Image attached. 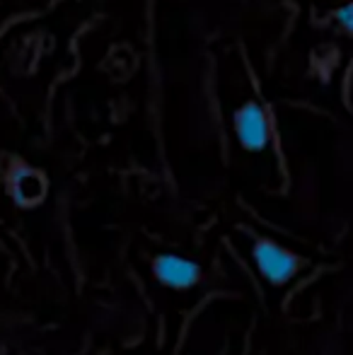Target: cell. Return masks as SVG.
<instances>
[{"label":"cell","instance_id":"obj_1","mask_svg":"<svg viewBox=\"0 0 353 355\" xmlns=\"http://www.w3.org/2000/svg\"><path fill=\"white\" fill-rule=\"evenodd\" d=\"M252 254H255V261H257V266H259L261 276L271 285H286L302 266H305V261H302L298 254L288 252L286 247H281V244L271 242V239H264V237L255 239Z\"/></svg>","mask_w":353,"mask_h":355},{"label":"cell","instance_id":"obj_2","mask_svg":"<svg viewBox=\"0 0 353 355\" xmlns=\"http://www.w3.org/2000/svg\"><path fill=\"white\" fill-rule=\"evenodd\" d=\"M237 141L250 153H259L271 141V121L259 102H247L235 112Z\"/></svg>","mask_w":353,"mask_h":355},{"label":"cell","instance_id":"obj_3","mask_svg":"<svg viewBox=\"0 0 353 355\" xmlns=\"http://www.w3.org/2000/svg\"><path fill=\"white\" fill-rule=\"evenodd\" d=\"M153 273L165 288L189 290L201 281V268L191 259L177 257V254H160L153 259Z\"/></svg>","mask_w":353,"mask_h":355},{"label":"cell","instance_id":"obj_4","mask_svg":"<svg viewBox=\"0 0 353 355\" xmlns=\"http://www.w3.org/2000/svg\"><path fill=\"white\" fill-rule=\"evenodd\" d=\"M44 179L37 172L22 169L12 177V193L19 203H37L44 196Z\"/></svg>","mask_w":353,"mask_h":355},{"label":"cell","instance_id":"obj_5","mask_svg":"<svg viewBox=\"0 0 353 355\" xmlns=\"http://www.w3.org/2000/svg\"><path fill=\"white\" fill-rule=\"evenodd\" d=\"M336 19H339L341 27H344L346 32H351V29H353V10H351V5H344V8L336 12Z\"/></svg>","mask_w":353,"mask_h":355}]
</instances>
